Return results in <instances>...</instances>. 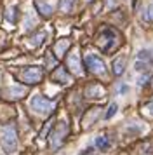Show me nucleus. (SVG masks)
Returning a JSON list of instances; mask_svg holds the SVG:
<instances>
[{
	"mask_svg": "<svg viewBox=\"0 0 153 155\" xmlns=\"http://www.w3.org/2000/svg\"><path fill=\"white\" fill-rule=\"evenodd\" d=\"M68 66L71 68L73 73H80V61H78L76 52H73V54H70L68 56Z\"/></svg>",
	"mask_w": 153,
	"mask_h": 155,
	"instance_id": "obj_7",
	"label": "nucleus"
},
{
	"mask_svg": "<svg viewBox=\"0 0 153 155\" xmlns=\"http://www.w3.org/2000/svg\"><path fill=\"white\" fill-rule=\"evenodd\" d=\"M148 80H150V73L146 71L145 75H143V77H141V78H139V85H145L146 82H148Z\"/></svg>",
	"mask_w": 153,
	"mask_h": 155,
	"instance_id": "obj_21",
	"label": "nucleus"
},
{
	"mask_svg": "<svg viewBox=\"0 0 153 155\" xmlns=\"http://www.w3.org/2000/svg\"><path fill=\"white\" fill-rule=\"evenodd\" d=\"M30 106H31V110H33V112L40 113V115H47V113L52 112L54 103H52V101H49L47 98L40 96V94H37V96H33V98H31Z\"/></svg>",
	"mask_w": 153,
	"mask_h": 155,
	"instance_id": "obj_2",
	"label": "nucleus"
},
{
	"mask_svg": "<svg viewBox=\"0 0 153 155\" xmlns=\"http://www.w3.org/2000/svg\"><path fill=\"white\" fill-rule=\"evenodd\" d=\"M42 38H45V31H40L38 35L31 37V42H30V45H31V47H37V45H40V44H42Z\"/></svg>",
	"mask_w": 153,
	"mask_h": 155,
	"instance_id": "obj_13",
	"label": "nucleus"
},
{
	"mask_svg": "<svg viewBox=\"0 0 153 155\" xmlns=\"http://www.w3.org/2000/svg\"><path fill=\"white\" fill-rule=\"evenodd\" d=\"M117 110H118V105L117 103H111L110 106H108V110H106V113H104V119L108 120V119H111L115 113H117Z\"/></svg>",
	"mask_w": 153,
	"mask_h": 155,
	"instance_id": "obj_15",
	"label": "nucleus"
},
{
	"mask_svg": "<svg viewBox=\"0 0 153 155\" xmlns=\"http://www.w3.org/2000/svg\"><path fill=\"white\" fill-rule=\"evenodd\" d=\"M33 25H35V18H33L31 12H28L26 14V21H24V30H30Z\"/></svg>",
	"mask_w": 153,
	"mask_h": 155,
	"instance_id": "obj_17",
	"label": "nucleus"
},
{
	"mask_svg": "<svg viewBox=\"0 0 153 155\" xmlns=\"http://www.w3.org/2000/svg\"><path fill=\"white\" fill-rule=\"evenodd\" d=\"M42 75H44V70H42L40 66H28V68H24V70L21 71V78L26 84H37V82H40Z\"/></svg>",
	"mask_w": 153,
	"mask_h": 155,
	"instance_id": "obj_3",
	"label": "nucleus"
},
{
	"mask_svg": "<svg viewBox=\"0 0 153 155\" xmlns=\"http://www.w3.org/2000/svg\"><path fill=\"white\" fill-rule=\"evenodd\" d=\"M37 7H38V11H40L44 16L52 14V7H50L49 4H45V2H42V0H37Z\"/></svg>",
	"mask_w": 153,
	"mask_h": 155,
	"instance_id": "obj_10",
	"label": "nucleus"
},
{
	"mask_svg": "<svg viewBox=\"0 0 153 155\" xmlns=\"http://www.w3.org/2000/svg\"><path fill=\"white\" fill-rule=\"evenodd\" d=\"M134 70L136 71H145L146 70V61H141V59L136 61V63H134Z\"/></svg>",
	"mask_w": 153,
	"mask_h": 155,
	"instance_id": "obj_18",
	"label": "nucleus"
},
{
	"mask_svg": "<svg viewBox=\"0 0 153 155\" xmlns=\"http://www.w3.org/2000/svg\"><path fill=\"white\" fill-rule=\"evenodd\" d=\"M125 70V58H117L115 61H113V73L115 75H122Z\"/></svg>",
	"mask_w": 153,
	"mask_h": 155,
	"instance_id": "obj_9",
	"label": "nucleus"
},
{
	"mask_svg": "<svg viewBox=\"0 0 153 155\" xmlns=\"http://www.w3.org/2000/svg\"><path fill=\"white\" fill-rule=\"evenodd\" d=\"M2 150L5 155H12L18 150V134L12 124L2 127Z\"/></svg>",
	"mask_w": 153,
	"mask_h": 155,
	"instance_id": "obj_1",
	"label": "nucleus"
},
{
	"mask_svg": "<svg viewBox=\"0 0 153 155\" xmlns=\"http://www.w3.org/2000/svg\"><path fill=\"white\" fill-rule=\"evenodd\" d=\"M73 2H75V0H61V2H59V9H61L63 12H70Z\"/></svg>",
	"mask_w": 153,
	"mask_h": 155,
	"instance_id": "obj_14",
	"label": "nucleus"
},
{
	"mask_svg": "<svg viewBox=\"0 0 153 155\" xmlns=\"http://www.w3.org/2000/svg\"><path fill=\"white\" fill-rule=\"evenodd\" d=\"M148 21H153V5H150V7L146 9V16H145Z\"/></svg>",
	"mask_w": 153,
	"mask_h": 155,
	"instance_id": "obj_20",
	"label": "nucleus"
},
{
	"mask_svg": "<svg viewBox=\"0 0 153 155\" xmlns=\"http://www.w3.org/2000/svg\"><path fill=\"white\" fill-rule=\"evenodd\" d=\"M129 91V87H127V85H122V87H118V92H120V94H124V92H127Z\"/></svg>",
	"mask_w": 153,
	"mask_h": 155,
	"instance_id": "obj_23",
	"label": "nucleus"
},
{
	"mask_svg": "<svg viewBox=\"0 0 153 155\" xmlns=\"http://www.w3.org/2000/svg\"><path fill=\"white\" fill-rule=\"evenodd\" d=\"M96 147L99 148V150H108V148H110V141H108V138H104V136L96 138Z\"/></svg>",
	"mask_w": 153,
	"mask_h": 155,
	"instance_id": "obj_12",
	"label": "nucleus"
},
{
	"mask_svg": "<svg viewBox=\"0 0 153 155\" xmlns=\"http://www.w3.org/2000/svg\"><path fill=\"white\" fill-rule=\"evenodd\" d=\"M68 45H70V42L68 40H59V42L56 44V54H57V56H63V54H64V51L68 49Z\"/></svg>",
	"mask_w": 153,
	"mask_h": 155,
	"instance_id": "obj_11",
	"label": "nucleus"
},
{
	"mask_svg": "<svg viewBox=\"0 0 153 155\" xmlns=\"http://www.w3.org/2000/svg\"><path fill=\"white\" fill-rule=\"evenodd\" d=\"M14 12H16V9L14 7H11L9 11H7V19H9L11 23H14V19H16V18H14Z\"/></svg>",
	"mask_w": 153,
	"mask_h": 155,
	"instance_id": "obj_19",
	"label": "nucleus"
},
{
	"mask_svg": "<svg viewBox=\"0 0 153 155\" xmlns=\"http://www.w3.org/2000/svg\"><path fill=\"white\" fill-rule=\"evenodd\" d=\"M52 77H54V80L61 82V84H68L70 80H71V78H70V75L64 71V68H57V70L54 71V75H52Z\"/></svg>",
	"mask_w": 153,
	"mask_h": 155,
	"instance_id": "obj_8",
	"label": "nucleus"
},
{
	"mask_svg": "<svg viewBox=\"0 0 153 155\" xmlns=\"http://www.w3.org/2000/svg\"><path fill=\"white\" fill-rule=\"evenodd\" d=\"M24 92H26V89L23 85H12V87H7L5 89V96L11 99H16V98L24 96Z\"/></svg>",
	"mask_w": 153,
	"mask_h": 155,
	"instance_id": "obj_6",
	"label": "nucleus"
},
{
	"mask_svg": "<svg viewBox=\"0 0 153 155\" xmlns=\"http://www.w3.org/2000/svg\"><path fill=\"white\" fill-rule=\"evenodd\" d=\"M85 64H87V68H89L92 73H96V75H103L104 73V63L103 59L99 56H96V54H87L85 56Z\"/></svg>",
	"mask_w": 153,
	"mask_h": 155,
	"instance_id": "obj_4",
	"label": "nucleus"
},
{
	"mask_svg": "<svg viewBox=\"0 0 153 155\" xmlns=\"http://www.w3.org/2000/svg\"><path fill=\"white\" fill-rule=\"evenodd\" d=\"M66 131H68V126H66V122H59V126L56 127V131L52 133L50 136V143H52V147H59V143L63 141V138L66 136Z\"/></svg>",
	"mask_w": 153,
	"mask_h": 155,
	"instance_id": "obj_5",
	"label": "nucleus"
},
{
	"mask_svg": "<svg viewBox=\"0 0 153 155\" xmlns=\"http://www.w3.org/2000/svg\"><path fill=\"white\" fill-rule=\"evenodd\" d=\"M146 112L150 113V115H153V101H150V103L146 105Z\"/></svg>",
	"mask_w": 153,
	"mask_h": 155,
	"instance_id": "obj_22",
	"label": "nucleus"
},
{
	"mask_svg": "<svg viewBox=\"0 0 153 155\" xmlns=\"http://www.w3.org/2000/svg\"><path fill=\"white\" fill-rule=\"evenodd\" d=\"M138 59H141V61H150V59H151V54H150V51L141 49V51L138 52Z\"/></svg>",
	"mask_w": 153,
	"mask_h": 155,
	"instance_id": "obj_16",
	"label": "nucleus"
}]
</instances>
